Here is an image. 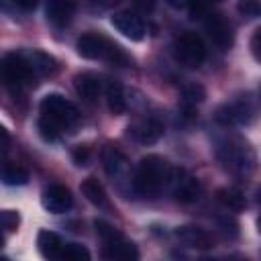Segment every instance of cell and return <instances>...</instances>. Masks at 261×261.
I'll use <instances>...</instances> for the list:
<instances>
[{"mask_svg": "<svg viewBox=\"0 0 261 261\" xmlns=\"http://www.w3.org/2000/svg\"><path fill=\"white\" fill-rule=\"evenodd\" d=\"M173 55L186 67H200L206 59V45L200 35L188 31L173 41Z\"/></svg>", "mask_w": 261, "mask_h": 261, "instance_id": "8992f818", "label": "cell"}, {"mask_svg": "<svg viewBox=\"0 0 261 261\" xmlns=\"http://www.w3.org/2000/svg\"><path fill=\"white\" fill-rule=\"evenodd\" d=\"M249 47H251V53H253V57H255V59L261 63V27H259V29L253 33Z\"/></svg>", "mask_w": 261, "mask_h": 261, "instance_id": "f1b7e54d", "label": "cell"}, {"mask_svg": "<svg viewBox=\"0 0 261 261\" xmlns=\"http://www.w3.org/2000/svg\"><path fill=\"white\" fill-rule=\"evenodd\" d=\"M75 12V4L73 2H65V0H51L47 6H45V14H47V20L55 27H65L71 16Z\"/></svg>", "mask_w": 261, "mask_h": 261, "instance_id": "e0dca14e", "label": "cell"}, {"mask_svg": "<svg viewBox=\"0 0 261 261\" xmlns=\"http://www.w3.org/2000/svg\"><path fill=\"white\" fill-rule=\"evenodd\" d=\"M257 202H259V204H261V188H259V190H257Z\"/></svg>", "mask_w": 261, "mask_h": 261, "instance_id": "1f68e13d", "label": "cell"}, {"mask_svg": "<svg viewBox=\"0 0 261 261\" xmlns=\"http://www.w3.org/2000/svg\"><path fill=\"white\" fill-rule=\"evenodd\" d=\"M106 104L110 108L112 114H122L126 110V98H124V88L118 80H110L106 84Z\"/></svg>", "mask_w": 261, "mask_h": 261, "instance_id": "d6986e66", "label": "cell"}, {"mask_svg": "<svg viewBox=\"0 0 261 261\" xmlns=\"http://www.w3.org/2000/svg\"><path fill=\"white\" fill-rule=\"evenodd\" d=\"M216 200H218L224 208L234 210V212H239V210H243V208L247 206V200H245L243 192L237 190V188H232V186H224V188H220V190L216 192Z\"/></svg>", "mask_w": 261, "mask_h": 261, "instance_id": "44dd1931", "label": "cell"}, {"mask_svg": "<svg viewBox=\"0 0 261 261\" xmlns=\"http://www.w3.org/2000/svg\"><path fill=\"white\" fill-rule=\"evenodd\" d=\"M24 57L29 59L31 67L35 73L39 75H51L57 71V61L53 55L41 51V49H33V51H24Z\"/></svg>", "mask_w": 261, "mask_h": 261, "instance_id": "ac0fdd59", "label": "cell"}, {"mask_svg": "<svg viewBox=\"0 0 261 261\" xmlns=\"http://www.w3.org/2000/svg\"><path fill=\"white\" fill-rule=\"evenodd\" d=\"M18 222H20L18 212H14V210H2V212H0V224H2L4 234L14 232V230L18 228Z\"/></svg>", "mask_w": 261, "mask_h": 261, "instance_id": "484cf974", "label": "cell"}, {"mask_svg": "<svg viewBox=\"0 0 261 261\" xmlns=\"http://www.w3.org/2000/svg\"><path fill=\"white\" fill-rule=\"evenodd\" d=\"M110 22H112V27H114L118 33H122V35H124L126 39H130V41H143V39H145V33H147L145 22H143V18H141L137 12H133V10L114 12L112 18H110Z\"/></svg>", "mask_w": 261, "mask_h": 261, "instance_id": "8fae6325", "label": "cell"}, {"mask_svg": "<svg viewBox=\"0 0 261 261\" xmlns=\"http://www.w3.org/2000/svg\"><path fill=\"white\" fill-rule=\"evenodd\" d=\"M181 94H184V102L190 106H196V104L204 102V98H206V90L200 84H188Z\"/></svg>", "mask_w": 261, "mask_h": 261, "instance_id": "d4e9b609", "label": "cell"}, {"mask_svg": "<svg viewBox=\"0 0 261 261\" xmlns=\"http://www.w3.org/2000/svg\"><path fill=\"white\" fill-rule=\"evenodd\" d=\"M104 169H106V173H108L110 177L120 175V173L126 169V157H124L118 149L108 147V149L104 151Z\"/></svg>", "mask_w": 261, "mask_h": 261, "instance_id": "603a6c76", "label": "cell"}, {"mask_svg": "<svg viewBox=\"0 0 261 261\" xmlns=\"http://www.w3.org/2000/svg\"><path fill=\"white\" fill-rule=\"evenodd\" d=\"M2 181L6 186H24L29 181V171L12 161H4L2 165Z\"/></svg>", "mask_w": 261, "mask_h": 261, "instance_id": "7402d4cb", "label": "cell"}, {"mask_svg": "<svg viewBox=\"0 0 261 261\" xmlns=\"http://www.w3.org/2000/svg\"><path fill=\"white\" fill-rule=\"evenodd\" d=\"M80 190H82V194L86 196V200H88L90 204H94V206H98V208H106V206H108V196H106V192H104V186H102L96 177H86V179L82 181Z\"/></svg>", "mask_w": 261, "mask_h": 261, "instance_id": "ffe728a7", "label": "cell"}, {"mask_svg": "<svg viewBox=\"0 0 261 261\" xmlns=\"http://www.w3.org/2000/svg\"><path fill=\"white\" fill-rule=\"evenodd\" d=\"M169 173H171V165L159 157V155H145L137 169H135V177H133V186L137 190V194L141 196H155L163 190V186H167L169 181Z\"/></svg>", "mask_w": 261, "mask_h": 261, "instance_id": "7a4b0ae2", "label": "cell"}, {"mask_svg": "<svg viewBox=\"0 0 261 261\" xmlns=\"http://www.w3.org/2000/svg\"><path fill=\"white\" fill-rule=\"evenodd\" d=\"M59 261H92V255L90 251L80 245V243H67L63 245V251H61V259Z\"/></svg>", "mask_w": 261, "mask_h": 261, "instance_id": "cb8c5ba5", "label": "cell"}, {"mask_svg": "<svg viewBox=\"0 0 261 261\" xmlns=\"http://www.w3.org/2000/svg\"><path fill=\"white\" fill-rule=\"evenodd\" d=\"M37 249H39V253L47 261H59L61 259V251H63V243H61V239H59L57 232H53V230H41L37 234Z\"/></svg>", "mask_w": 261, "mask_h": 261, "instance_id": "2e32d148", "label": "cell"}, {"mask_svg": "<svg viewBox=\"0 0 261 261\" xmlns=\"http://www.w3.org/2000/svg\"><path fill=\"white\" fill-rule=\"evenodd\" d=\"M96 232L102 239L104 257L108 261H139V249L133 241H128L118 228L108 224L106 220H94Z\"/></svg>", "mask_w": 261, "mask_h": 261, "instance_id": "3957f363", "label": "cell"}, {"mask_svg": "<svg viewBox=\"0 0 261 261\" xmlns=\"http://www.w3.org/2000/svg\"><path fill=\"white\" fill-rule=\"evenodd\" d=\"M73 88L75 92L86 100V102H94L102 90V82L96 73L92 71H82L73 77Z\"/></svg>", "mask_w": 261, "mask_h": 261, "instance_id": "9a60e30c", "label": "cell"}, {"mask_svg": "<svg viewBox=\"0 0 261 261\" xmlns=\"http://www.w3.org/2000/svg\"><path fill=\"white\" fill-rule=\"evenodd\" d=\"M218 159L234 173H249L255 167V155L243 139H228L216 147Z\"/></svg>", "mask_w": 261, "mask_h": 261, "instance_id": "277c9868", "label": "cell"}, {"mask_svg": "<svg viewBox=\"0 0 261 261\" xmlns=\"http://www.w3.org/2000/svg\"><path fill=\"white\" fill-rule=\"evenodd\" d=\"M114 43H110L100 33H86L77 39L75 49L84 59H108V53Z\"/></svg>", "mask_w": 261, "mask_h": 261, "instance_id": "7c38bea8", "label": "cell"}, {"mask_svg": "<svg viewBox=\"0 0 261 261\" xmlns=\"http://www.w3.org/2000/svg\"><path fill=\"white\" fill-rule=\"evenodd\" d=\"M0 261H8V259H6V257H2V259H0Z\"/></svg>", "mask_w": 261, "mask_h": 261, "instance_id": "d6a6232c", "label": "cell"}, {"mask_svg": "<svg viewBox=\"0 0 261 261\" xmlns=\"http://www.w3.org/2000/svg\"><path fill=\"white\" fill-rule=\"evenodd\" d=\"M71 159H73V163H75L77 167L88 165V161H90V149H88L86 145H77V147H73V151H71Z\"/></svg>", "mask_w": 261, "mask_h": 261, "instance_id": "83f0119b", "label": "cell"}, {"mask_svg": "<svg viewBox=\"0 0 261 261\" xmlns=\"http://www.w3.org/2000/svg\"><path fill=\"white\" fill-rule=\"evenodd\" d=\"M33 75H35V71H33L29 59L24 57V53L14 51V53L4 55V59H2V77H4V84L10 90H14V92L22 90L24 86H29L33 82Z\"/></svg>", "mask_w": 261, "mask_h": 261, "instance_id": "5b68a950", "label": "cell"}, {"mask_svg": "<svg viewBox=\"0 0 261 261\" xmlns=\"http://www.w3.org/2000/svg\"><path fill=\"white\" fill-rule=\"evenodd\" d=\"M0 137H2V151H6L8 149V133H6V128H0Z\"/></svg>", "mask_w": 261, "mask_h": 261, "instance_id": "f546056e", "label": "cell"}, {"mask_svg": "<svg viewBox=\"0 0 261 261\" xmlns=\"http://www.w3.org/2000/svg\"><path fill=\"white\" fill-rule=\"evenodd\" d=\"M237 10L247 18H257V16H261V2L259 0H241L237 4Z\"/></svg>", "mask_w": 261, "mask_h": 261, "instance_id": "4316f807", "label": "cell"}, {"mask_svg": "<svg viewBox=\"0 0 261 261\" xmlns=\"http://www.w3.org/2000/svg\"><path fill=\"white\" fill-rule=\"evenodd\" d=\"M173 198L181 204H192L200 198V181L190 173L186 171L184 167H171V173H169V181H167Z\"/></svg>", "mask_w": 261, "mask_h": 261, "instance_id": "52a82bcc", "label": "cell"}, {"mask_svg": "<svg viewBox=\"0 0 261 261\" xmlns=\"http://www.w3.org/2000/svg\"><path fill=\"white\" fill-rule=\"evenodd\" d=\"M257 230H259V234H261V216L257 218Z\"/></svg>", "mask_w": 261, "mask_h": 261, "instance_id": "4dcf8cb0", "label": "cell"}, {"mask_svg": "<svg viewBox=\"0 0 261 261\" xmlns=\"http://www.w3.org/2000/svg\"><path fill=\"white\" fill-rule=\"evenodd\" d=\"M128 135L143 145H153L163 137V124L153 116L137 118L128 124Z\"/></svg>", "mask_w": 261, "mask_h": 261, "instance_id": "4fadbf2b", "label": "cell"}, {"mask_svg": "<svg viewBox=\"0 0 261 261\" xmlns=\"http://www.w3.org/2000/svg\"><path fill=\"white\" fill-rule=\"evenodd\" d=\"M175 237H177L184 245H188V247H192V249H202V251H206V249H210V247L214 245L212 237H210L204 228L194 226V224L177 226V228H175Z\"/></svg>", "mask_w": 261, "mask_h": 261, "instance_id": "5bb4252c", "label": "cell"}, {"mask_svg": "<svg viewBox=\"0 0 261 261\" xmlns=\"http://www.w3.org/2000/svg\"><path fill=\"white\" fill-rule=\"evenodd\" d=\"M216 120L224 126L234 124H249L253 120V106L249 100H234L226 102L216 110Z\"/></svg>", "mask_w": 261, "mask_h": 261, "instance_id": "9c48e42d", "label": "cell"}, {"mask_svg": "<svg viewBox=\"0 0 261 261\" xmlns=\"http://www.w3.org/2000/svg\"><path fill=\"white\" fill-rule=\"evenodd\" d=\"M73 196L61 184H49L41 194V206L51 214H63L71 208Z\"/></svg>", "mask_w": 261, "mask_h": 261, "instance_id": "30bf717a", "label": "cell"}, {"mask_svg": "<svg viewBox=\"0 0 261 261\" xmlns=\"http://www.w3.org/2000/svg\"><path fill=\"white\" fill-rule=\"evenodd\" d=\"M39 112L37 126L45 141H55L61 130L71 128L80 118L75 104L61 94H47L39 104Z\"/></svg>", "mask_w": 261, "mask_h": 261, "instance_id": "6da1fadb", "label": "cell"}, {"mask_svg": "<svg viewBox=\"0 0 261 261\" xmlns=\"http://www.w3.org/2000/svg\"><path fill=\"white\" fill-rule=\"evenodd\" d=\"M259 96H261V88H259Z\"/></svg>", "mask_w": 261, "mask_h": 261, "instance_id": "836d02e7", "label": "cell"}, {"mask_svg": "<svg viewBox=\"0 0 261 261\" xmlns=\"http://www.w3.org/2000/svg\"><path fill=\"white\" fill-rule=\"evenodd\" d=\"M202 18H204V29H206L208 37L212 39V43L218 49H222V51L230 49L232 47V41H234V33H232L230 22L222 14L208 12V10H204V16Z\"/></svg>", "mask_w": 261, "mask_h": 261, "instance_id": "ba28073f", "label": "cell"}]
</instances>
